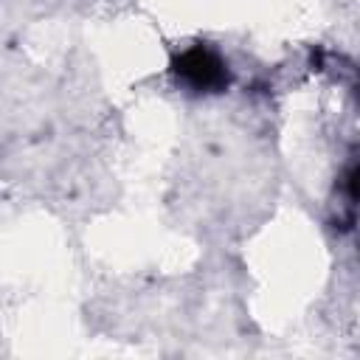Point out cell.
Masks as SVG:
<instances>
[{
  "mask_svg": "<svg viewBox=\"0 0 360 360\" xmlns=\"http://www.w3.org/2000/svg\"><path fill=\"white\" fill-rule=\"evenodd\" d=\"M172 76L186 93H194V96L222 93L231 84L228 62L219 56V51L202 42L188 45L172 59Z\"/></svg>",
  "mask_w": 360,
  "mask_h": 360,
  "instance_id": "cell-1",
  "label": "cell"
},
{
  "mask_svg": "<svg viewBox=\"0 0 360 360\" xmlns=\"http://www.w3.org/2000/svg\"><path fill=\"white\" fill-rule=\"evenodd\" d=\"M354 96H357V107H360V82H357V87H354Z\"/></svg>",
  "mask_w": 360,
  "mask_h": 360,
  "instance_id": "cell-2",
  "label": "cell"
}]
</instances>
